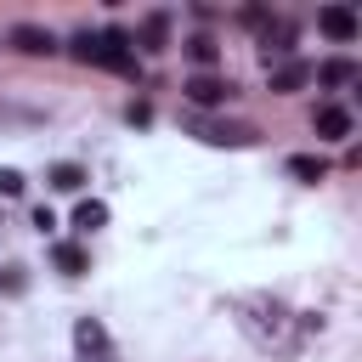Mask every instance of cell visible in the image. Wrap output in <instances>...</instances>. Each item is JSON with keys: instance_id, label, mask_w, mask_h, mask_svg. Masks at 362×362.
Masks as SVG:
<instances>
[{"instance_id": "1", "label": "cell", "mask_w": 362, "mask_h": 362, "mask_svg": "<svg viewBox=\"0 0 362 362\" xmlns=\"http://www.w3.org/2000/svg\"><path fill=\"white\" fill-rule=\"evenodd\" d=\"M74 57L79 62H96V68H113V74H130L136 57H130V34L124 28H107V34H74Z\"/></svg>"}, {"instance_id": "2", "label": "cell", "mask_w": 362, "mask_h": 362, "mask_svg": "<svg viewBox=\"0 0 362 362\" xmlns=\"http://www.w3.org/2000/svg\"><path fill=\"white\" fill-rule=\"evenodd\" d=\"M238 322H243L249 339H260V345H283L288 311H283L277 300H266V294H249V300H238Z\"/></svg>"}, {"instance_id": "3", "label": "cell", "mask_w": 362, "mask_h": 362, "mask_svg": "<svg viewBox=\"0 0 362 362\" xmlns=\"http://www.w3.org/2000/svg\"><path fill=\"white\" fill-rule=\"evenodd\" d=\"M260 51H266V68L288 62V51H294V23H288V17H266V23H260Z\"/></svg>"}, {"instance_id": "4", "label": "cell", "mask_w": 362, "mask_h": 362, "mask_svg": "<svg viewBox=\"0 0 362 362\" xmlns=\"http://www.w3.org/2000/svg\"><path fill=\"white\" fill-rule=\"evenodd\" d=\"M192 130H198L209 147H249V141H255L249 124H226V119H192Z\"/></svg>"}, {"instance_id": "5", "label": "cell", "mask_w": 362, "mask_h": 362, "mask_svg": "<svg viewBox=\"0 0 362 362\" xmlns=\"http://www.w3.org/2000/svg\"><path fill=\"white\" fill-rule=\"evenodd\" d=\"M181 90H187V102H192V107H221V102L232 96V85H226V79H215V74H192Z\"/></svg>"}, {"instance_id": "6", "label": "cell", "mask_w": 362, "mask_h": 362, "mask_svg": "<svg viewBox=\"0 0 362 362\" xmlns=\"http://www.w3.org/2000/svg\"><path fill=\"white\" fill-rule=\"evenodd\" d=\"M11 45H17L23 57H51V51H57L51 28H40V23H17V28H11Z\"/></svg>"}, {"instance_id": "7", "label": "cell", "mask_w": 362, "mask_h": 362, "mask_svg": "<svg viewBox=\"0 0 362 362\" xmlns=\"http://www.w3.org/2000/svg\"><path fill=\"white\" fill-rule=\"evenodd\" d=\"M74 345H79V356H85V362H90V356L102 362V351H107V334H102V322L79 317V322H74Z\"/></svg>"}, {"instance_id": "8", "label": "cell", "mask_w": 362, "mask_h": 362, "mask_svg": "<svg viewBox=\"0 0 362 362\" xmlns=\"http://www.w3.org/2000/svg\"><path fill=\"white\" fill-rule=\"evenodd\" d=\"M305 79H311V62H300V57H288V62L272 68V90H300Z\"/></svg>"}, {"instance_id": "9", "label": "cell", "mask_w": 362, "mask_h": 362, "mask_svg": "<svg viewBox=\"0 0 362 362\" xmlns=\"http://www.w3.org/2000/svg\"><path fill=\"white\" fill-rule=\"evenodd\" d=\"M311 124H317V136H328V141H334V136H351V113H345V107H334V102H328V107H317V113H311Z\"/></svg>"}, {"instance_id": "10", "label": "cell", "mask_w": 362, "mask_h": 362, "mask_svg": "<svg viewBox=\"0 0 362 362\" xmlns=\"http://www.w3.org/2000/svg\"><path fill=\"white\" fill-rule=\"evenodd\" d=\"M317 23H322V34H328V40H356V17H351L345 6H328Z\"/></svg>"}, {"instance_id": "11", "label": "cell", "mask_w": 362, "mask_h": 362, "mask_svg": "<svg viewBox=\"0 0 362 362\" xmlns=\"http://www.w3.org/2000/svg\"><path fill=\"white\" fill-rule=\"evenodd\" d=\"M164 40H170V17H164V11L141 17V45H147V51H164Z\"/></svg>"}, {"instance_id": "12", "label": "cell", "mask_w": 362, "mask_h": 362, "mask_svg": "<svg viewBox=\"0 0 362 362\" xmlns=\"http://www.w3.org/2000/svg\"><path fill=\"white\" fill-rule=\"evenodd\" d=\"M322 85H351L356 79V62H345V57H334V62H322V68H311Z\"/></svg>"}, {"instance_id": "13", "label": "cell", "mask_w": 362, "mask_h": 362, "mask_svg": "<svg viewBox=\"0 0 362 362\" xmlns=\"http://www.w3.org/2000/svg\"><path fill=\"white\" fill-rule=\"evenodd\" d=\"M74 226H79V232H96V226H107V204H96V198H85V204L74 209Z\"/></svg>"}, {"instance_id": "14", "label": "cell", "mask_w": 362, "mask_h": 362, "mask_svg": "<svg viewBox=\"0 0 362 362\" xmlns=\"http://www.w3.org/2000/svg\"><path fill=\"white\" fill-rule=\"evenodd\" d=\"M288 175H300V181H322V175H328V164H322V158H311V153H300V158H288Z\"/></svg>"}, {"instance_id": "15", "label": "cell", "mask_w": 362, "mask_h": 362, "mask_svg": "<svg viewBox=\"0 0 362 362\" xmlns=\"http://www.w3.org/2000/svg\"><path fill=\"white\" fill-rule=\"evenodd\" d=\"M51 187H57V192H79V187H85V170H79V164H57V170H51Z\"/></svg>"}, {"instance_id": "16", "label": "cell", "mask_w": 362, "mask_h": 362, "mask_svg": "<svg viewBox=\"0 0 362 362\" xmlns=\"http://www.w3.org/2000/svg\"><path fill=\"white\" fill-rule=\"evenodd\" d=\"M215 51H221V45H215L209 34H192V40H187V57H192L198 68H209V62H215Z\"/></svg>"}, {"instance_id": "17", "label": "cell", "mask_w": 362, "mask_h": 362, "mask_svg": "<svg viewBox=\"0 0 362 362\" xmlns=\"http://www.w3.org/2000/svg\"><path fill=\"white\" fill-rule=\"evenodd\" d=\"M57 266H62L68 277H79V272H85V249H79V243H57Z\"/></svg>"}, {"instance_id": "18", "label": "cell", "mask_w": 362, "mask_h": 362, "mask_svg": "<svg viewBox=\"0 0 362 362\" xmlns=\"http://www.w3.org/2000/svg\"><path fill=\"white\" fill-rule=\"evenodd\" d=\"M0 192L17 198V192H23V175H17V170H0Z\"/></svg>"}, {"instance_id": "19", "label": "cell", "mask_w": 362, "mask_h": 362, "mask_svg": "<svg viewBox=\"0 0 362 362\" xmlns=\"http://www.w3.org/2000/svg\"><path fill=\"white\" fill-rule=\"evenodd\" d=\"M102 362H107V356H102Z\"/></svg>"}]
</instances>
